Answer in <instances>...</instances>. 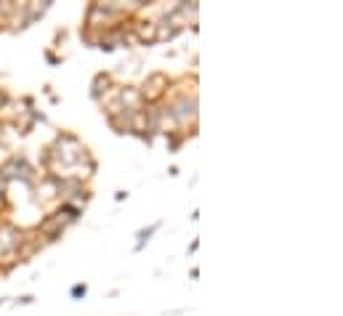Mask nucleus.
I'll return each instance as SVG.
<instances>
[{
	"instance_id": "1",
	"label": "nucleus",
	"mask_w": 343,
	"mask_h": 316,
	"mask_svg": "<svg viewBox=\"0 0 343 316\" xmlns=\"http://www.w3.org/2000/svg\"><path fill=\"white\" fill-rule=\"evenodd\" d=\"M160 229V224H154V226H149L147 231H141V234H138V236H141V239H138V245H136V250H141V245H144V239H149V234L152 231H157Z\"/></svg>"
},
{
	"instance_id": "2",
	"label": "nucleus",
	"mask_w": 343,
	"mask_h": 316,
	"mask_svg": "<svg viewBox=\"0 0 343 316\" xmlns=\"http://www.w3.org/2000/svg\"><path fill=\"white\" fill-rule=\"evenodd\" d=\"M85 292H88L85 284H75V287H72V298H83Z\"/></svg>"
}]
</instances>
